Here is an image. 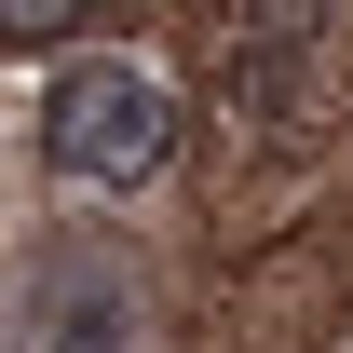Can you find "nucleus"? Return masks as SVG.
<instances>
[{"instance_id":"nucleus-3","label":"nucleus","mask_w":353,"mask_h":353,"mask_svg":"<svg viewBox=\"0 0 353 353\" xmlns=\"http://www.w3.org/2000/svg\"><path fill=\"white\" fill-rule=\"evenodd\" d=\"M123 340H136V299H123L95 259H68V272L41 285V340H28V353H123Z\"/></svg>"},{"instance_id":"nucleus-1","label":"nucleus","mask_w":353,"mask_h":353,"mask_svg":"<svg viewBox=\"0 0 353 353\" xmlns=\"http://www.w3.org/2000/svg\"><path fill=\"white\" fill-rule=\"evenodd\" d=\"M163 136H176V95H163V68H136V54L68 68V82L41 95V163L68 176V190H136V176L163 163Z\"/></svg>"},{"instance_id":"nucleus-2","label":"nucleus","mask_w":353,"mask_h":353,"mask_svg":"<svg viewBox=\"0 0 353 353\" xmlns=\"http://www.w3.org/2000/svg\"><path fill=\"white\" fill-rule=\"evenodd\" d=\"M340 0H245L231 14V95L259 109L272 136H312V123H340Z\"/></svg>"},{"instance_id":"nucleus-4","label":"nucleus","mask_w":353,"mask_h":353,"mask_svg":"<svg viewBox=\"0 0 353 353\" xmlns=\"http://www.w3.org/2000/svg\"><path fill=\"white\" fill-rule=\"evenodd\" d=\"M95 14H109V0H0V41H68Z\"/></svg>"}]
</instances>
